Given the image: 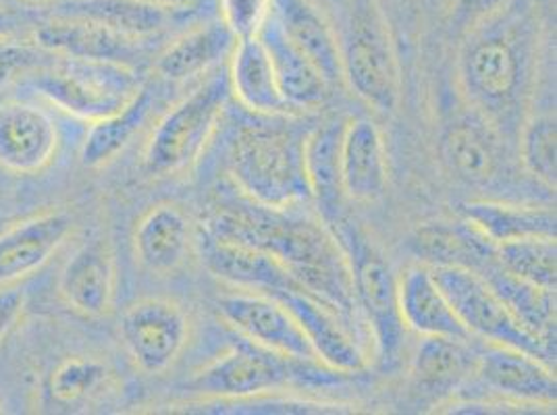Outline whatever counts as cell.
<instances>
[{
  "mask_svg": "<svg viewBox=\"0 0 557 415\" xmlns=\"http://www.w3.org/2000/svg\"><path fill=\"white\" fill-rule=\"evenodd\" d=\"M495 260L513 277L556 293V237H529L495 246Z\"/></svg>",
  "mask_w": 557,
  "mask_h": 415,
  "instance_id": "34",
  "label": "cell"
},
{
  "mask_svg": "<svg viewBox=\"0 0 557 415\" xmlns=\"http://www.w3.org/2000/svg\"><path fill=\"white\" fill-rule=\"evenodd\" d=\"M462 218L487 239L491 246L529 237H556V210L520 206L504 202H466L460 206Z\"/></svg>",
  "mask_w": 557,
  "mask_h": 415,
  "instance_id": "29",
  "label": "cell"
},
{
  "mask_svg": "<svg viewBox=\"0 0 557 415\" xmlns=\"http://www.w3.org/2000/svg\"><path fill=\"white\" fill-rule=\"evenodd\" d=\"M52 15L88 20L127 38L148 40L191 13L164 9L150 0H59Z\"/></svg>",
  "mask_w": 557,
  "mask_h": 415,
  "instance_id": "21",
  "label": "cell"
},
{
  "mask_svg": "<svg viewBox=\"0 0 557 415\" xmlns=\"http://www.w3.org/2000/svg\"><path fill=\"white\" fill-rule=\"evenodd\" d=\"M237 38L221 20L196 25L175 38L157 59V71L169 81H186L232 56Z\"/></svg>",
  "mask_w": 557,
  "mask_h": 415,
  "instance_id": "27",
  "label": "cell"
},
{
  "mask_svg": "<svg viewBox=\"0 0 557 415\" xmlns=\"http://www.w3.org/2000/svg\"><path fill=\"white\" fill-rule=\"evenodd\" d=\"M29 24V15L0 2V38H17V34Z\"/></svg>",
  "mask_w": 557,
  "mask_h": 415,
  "instance_id": "41",
  "label": "cell"
},
{
  "mask_svg": "<svg viewBox=\"0 0 557 415\" xmlns=\"http://www.w3.org/2000/svg\"><path fill=\"white\" fill-rule=\"evenodd\" d=\"M479 353L470 341L424 337L412 360V382L418 392L431 399H443L470 382Z\"/></svg>",
  "mask_w": 557,
  "mask_h": 415,
  "instance_id": "25",
  "label": "cell"
},
{
  "mask_svg": "<svg viewBox=\"0 0 557 415\" xmlns=\"http://www.w3.org/2000/svg\"><path fill=\"white\" fill-rule=\"evenodd\" d=\"M233 129L227 166L233 187L264 206H296L312 198L306 175L310 129L289 115H256Z\"/></svg>",
  "mask_w": 557,
  "mask_h": 415,
  "instance_id": "3",
  "label": "cell"
},
{
  "mask_svg": "<svg viewBox=\"0 0 557 415\" xmlns=\"http://www.w3.org/2000/svg\"><path fill=\"white\" fill-rule=\"evenodd\" d=\"M230 59V90L244 109L262 116L294 115L258 36L237 40Z\"/></svg>",
  "mask_w": 557,
  "mask_h": 415,
  "instance_id": "24",
  "label": "cell"
},
{
  "mask_svg": "<svg viewBox=\"0 0 557 415\" xmlns=\"http://www.w3.org/2000/svg\"><path fill=\"white\" fill-rule=\"evenodd\" d=\"M344 127V118H331L310 129L306 139L308 185L325 223L342 214L344 191L339 181V143Z\"/></svg>",
  "mask_w": 557,
  "mask_h": 415,
  "instance_id": "31",
  "label": "cell"
},
{
  "mask_svg": "<svg viewBox=\"0 0 557 415\" xmlns=\"http://www.w3.org/2000/svg\"><path fill=\"white\" fill-rule=\"evenodd\" d=\"M198 252L214 277L239 291L275 295L281 291H306L275 257L252 246L200 231ZM308 293V291H306Z\"/></svg>",
  "mask_w": 557,
  "mask_h": 415,
  "instance_id": "13",
  "label": "cell"
},
{
  "mask_svg": "<svg viewBox=\"0 0 557 415\" xmlns=\"http://www.w3.org/2000/svg\"><path fill=\"white\" fill-rule=\"evenodd\" d=\"M107 380V368L92 357H70L61 362L48 380V392L57 403L84 401Z\"/></svg>",
  "mask_w": 557,
  "mask_h": 415,
  "instance_id": "36",
  "label": "cell"
},
{
  "mask_svg": "<svg viewBox=\"0 0 557 415\" xmlns=\"http://www.w3.org/2000/svg\"><path fill=\"white\" fill-rule=\"evenodd\" d=\"M25 2H32V4H47V2H59V0H25Z\"/></svg>",
  "mask_w": 557,
  "mask_h": 415,
  "instance_id": "44",
  "label": "cell"
},
{
  "mask_svg": "<svg viewBox=\"0 0 557 415\" xmlns=\"http://www.w3.org/2000/svg\"><path fill=\"white\" fill-rule=\"evenodd\" d=\"M34 27L36 47L47 50L48 54L109 61L127 67H136L144 56V40L127 38L88 20L52 15Z\"/></svg>",
  "mask_w": 557,
  "mask_h": 415,
  "instance_id": "15",
  "label": "cell"
},
{
  "mask_svg": "<svg viewBox=\"0 0 557 415\" xmlns=\"http://www.w3.org/2000/svg\"><path fill=\"white\" fill-rule=\"evenodd\" d=\"M342 191L354 202H374L387 189V152L371 118L346 121L339 143Z\"/></svg>",
  "mask_w": 557,
  "mask_h": 415,
  "instance_id": "19",
  "label": "cell"
},
{
  "mask_svg": "<svg viewBox=\"0 0 557 415\" xmlns=\"http://www.w3.org/2000/svg\"><path fill=\"white\" fill-rule=\"evenodd\" d=\"M412 252L426 266H462L481 273L495 257V246L468 223H431L420 227L410 239Z\"/></svg>",
  "mask_w": 557,
  "mask_h": 415,
  "instance_id": "30",
  "label": "cell"
},
{
  "mask_svg": "<svg viewBox=\"0 0 557 415\" xmlns=\"http://www.w3.org/2000/svg\"><path fill=\"white\" fill-rule=\"evenodd\" d=\"M216 310L242 339L289 360L321 364L300 324L277 300L244 291L219 298Z\"/></svg>",
  "mask_w": 557,
  "mask_h": 415,
  "instance_id": "11",
  "label": "cell"
},
{
  "mask_svg": "<svg viewBox=\"0 0 557 415\" xmlns=\"http://www.w3.org/2000/svg\"><path fill=\"white\" fill-rule=\"evenodd\" d=\"M275 13L287 38L323 73L329 86L344 81L337 32L310 0H275Z\"/></svg>",
  "mask_w": 557,
  "mask_h": 415,
  "instance_id": "26",
  "label": "cell"
},
{
  "mask_svg": "<svg viewBox=\"0 0 557 415\" xmlns=\"http://www.w3.org/2000/svg\"><path fill=\"white\" fill-rule=\"evenodd\" d=\"M152 102V92L141 86L139 92L121 111L94 121L82 146V164L86 168H98L116 159L132 143V139L138 136Z\"/></svg>",
  "mask_w": 557,
  "mask_h": 415,
  "instance_id": "33",
  "label": "cell"
},
{
  "mask_svg": "<svg viewBox=\"0 0 557 415\" xmlns=\"http://www.w3.org/2000/svg\"><path fill=\"white\" fill-rule=\"evenodd\" d=\"M312 369V362L289 360L248 339H242V343L233 347L227 355L196 372L187 380L186 391L196 397L248 399L283 389Z\"/></svg>",
  "mask_w": 557,
  "mask_h": 415,
  "instance_id": "9",
  "label": "cell"
},
{
  "mask_svg": "<svg viewBox=\"0 0 557 415\" xmlns=\"http://www.w3.org/2000/svg\"><path fill=\"white\" fill-rule=\"evenodd\" d=\"M230 75L214 73L159 121L144 152V171L164 177L187 168L214 134L230 100Z\"/></svg>",
  "mask_w": 557,
  "mask_h": 415,
  "instance_id": "7",
  "label": "cell"
},
{
  "mask_svg": "<svg viewBox=\"0 0 557 415\" xmlns=\"http://www.w3.org/2000/svg\"><path fill=\"white\" fill-rule=\"evenodd\" d=\"M531 13L511 0L506 9L466 32L458 75L470 106L499 131H520L531 92L536 32Z\"/></svg>",
  "mask_w": 557,
  "mask_h": 415,
  "instance_id": "2",
  "label": "cell"
},
{
  "mask_svg": "<svg viewBox=\"0 0 557 415\" xmlns=\"http://www.w3.org/2000/svg\"><path fill=\"white\" fill-rule=\"evenodd\" d=\"M511 0H449V24L458 32H470L472 27L483 24Z\"/></svg>",
  "mask_w": 557,
  "mask_h": 415,
  "instance_id": "39",
  "label": "cell"
},
{
  "mask_svg": "<svg viewBox=\"0 0 557 415\" xmlns=\"http://www.w3.org/2000/svg\"><path fill=\"white\" fill-rule=\"evenodd\" d=\"M45 54H48L47 50L36 45H27L17 38H0V88L45 65Z\"/></svg>",
  "mask_w": 557,
  "mask_h": 415,
  "instance_id": "38",
  "label": "cell"
},
{
  "mask_svg": "<svg viewBox=\"0 0 557 415\" xmlns=\"http://www.w3.org/2000/svg\"><path fill=\"white\" fill-rule=\"evenodd\" d=\"M61 298L73 312L100 318L115 298V264L104 241L84 243L61 271L59 278Z\"/></svg>",
  "mask_w": 557,
  "mask_h": 415,
  "instance_id": "20",
  "label": "cell"
},
{
  "mask_svg": "<svg viewBox=\"0 0 557 415\" xmlns=\"http://www.w3.org/2000/svg\"><path fill=\"white\" fill-rule=\"evenodd\" d=\"M275 9V0H219V20L237 40L255 38Z\"/></svg>",
  "mask_w": 557,
  "mask_h": 415,
  "instance_id": "37",
  "label": "cell"
},
{
  "mask_svg": "<svg viewBox=\"0 0 557 415\" xmlns=\"http://www.w3.org/2000/svg\"><path fill=\"white\" fill-rule=\"evenodd\" d=\"M470 380L510 401L556 405L557 382L552 366L520 349L488 343L487 349L479 353Z\"/></svg>",
  "mask_w": 557,
  "mask_h": 415,
  "instance_id": "12",
  "label": "cell"
},
{
  "mask_svg": "<svg viewBox=\"0 0 557 415\" xmlns=\"http://www.w3.org/2000/svg\"><path fill=\"white\" fill-rule=\"evenodd\" d=\"M488 287L510 307L511 314L539 341L556 349V293L539 289L506 273L497 260H488L479 273Z\"/></svg>",
  "mask_w": 557,
  "mask_h": 415,
  "instance_id": "32",
  "label": "cell"
},
{
  "mask_svg": "<svg viewBox=\"0 0 557 415\" xmlns=\"http://www.w3.org/2000/svg\"><path fill=\"white\" fill-rule=\"evenodd\" d=\"M59 150V127L48 111L9 100L0 104V168L34 175L45 171Z\"/></svg>",
  "mask_w": 557,
  "mask_h": 415,
  "instance_id": "14",
  "label": "cell"
},
{
  "mask_svg": "<svg viewBox=\"0 0 557 415\" xmlns=\"http://www.w3.org/2000/svg\"><path fill=\"white\" fill-rule=\"evenodd\" d=\"M399 282V314L404 326L422 337H445L472 341L465 324L443 295L426 264L406 271Z\"/></svg>",
  "mask_w": 557,
  "mask_h": 415,
  "instance_id": "23",
  "label": "cell"
},
{
  "mask_svg": "<svg viewBox=\"0 0 557 415\" xmlns=\"http://www.w3.org/2000/svg\"><path fill=\"white\" fill-rule=\"evenodd\" d=\"M154 4H161L164 9H173V11H184V13H194L202 0H150Z\"/></svg>",
  "mask_w": 557,
  "mask_h": 415,
  "instance_id": "43",
  "label": "cell"
},
{
  "mask_svg": "<svg viewBox=\"0 0 557 415\" xmlns=\"http://www.w3.org/2000/svg\"><path fill=\"white\" fill-rule=\"evenodd\" d=\"M424 0H381L385 15L394 11L399 20H412Z\"/></svg>",
  "mask_w": 557,
  "mask_h": 415,
  "instance_id": "42",
  "label": "cell"
},
{
  "mask_svg": "<svg viewBox=\"0 0 557 415\" xmlns=\"http://www.w3.org/2000/svg\"><path fill=\"white\" fill-rule=\"evenodd\" d=\"M73 229V218L52 210L0 232V287L38 273Z\"/></svg>",
  "mask_w": 557,
  "mask_h": 415,
  "instance_id": "17",
  "label": "cell"
},
{
  "mask_svg": "<svg viewBox=\"0 0 557 415\" xmlns=\"http://www.w3.org/2000/svg\"><path fill=\"white\" fill-rule=\"evenodd\" d=\"M442 156L447 168L468 185H488L502 171L497 131L481 115L451 121L442 136Z\"/></svg>",
  "mask_w": 557,
  "mask_h": 415,
  "instance_id": "22",
  "label": "cell"
},
{
  "mask_svg": "<svg viewBox=\"0 0 557 415\" xmlns=\"http://www.w3.org/2000/svg\"><path fill=\"white\" fill-rule=\"evenodd\" d=\"M339 13L344 79L367 104L392 113L399 102L394 34L381 0H333Z\"/></svg>",
  "mask_w": 557,
  "mask_h": 415,
  "instance_id": "4",
  "label": "cell"
},
{
  "mask_svg": "<svg viewBox=\"0 0 557 415\" xmlns=\"http://www.w3.org/2000/svg\"><path fill=\"white\" fill-rule=\"evenodd\" d=\"M127 355L144 374H161L182 355L189 335L186 312L175 301H136L119 320Z\"/></svg>",
  "mask_w": 557,
  "mask_h": 415,
  "instance_id": "10",
  "label": "cell"
},
{
  "mask_svg": "<svg viewBox=\"0 0 557 415\" xmlns=\"http://www.w3.org/2000/svg\"><path fill=\"white\" fill-rule=\"evenodd\" d=\"M326 227L335 235L348 260L356 305L364 310L371 324L379 360L392 364L401 351L406 332L399 314V282L394 271L371 235L346 214L335 216Z\"/></svg>",
  "mask_w": 557,
  "mask_h": 415,
  "instance_id": "5",
  "label": "cell"
},
{
  "mask_svg": "<svg viewBox=\"0 0 557 415\" xmlns=\"http://www.w3.org/2000/svg\"><path fill=\"white\" fill-rule=\"evenodd\" d=\"M429 268L472 339L479 337L491 345L520 349L549 366L556 362V349L545 345L527 330L479 273L462 266Z\"/></svg>",
  "mask_w": 557,
  "mask_h": 415,
  "instance_id": "8",
  "label": "cell"
},
{
  "mask_svg": "<svg viewBox=\"0 0 557 415\" xmlns=\"http://www.w3.org/2000/svg\"><path fill=\"white\" fill-rule=\"evenodd\" d=\"M258 40L269 54L278 90L294 113L314 111L325 104L331 93L329 81L302 50L287 38L275 9L267 24L260 27Z\"/></svg>",
  "mask_w": 557,
  "mask_h": 415,
  "instance_id": "18",
  "label": "cell"
},
{
  "mask_svg": "<svg viewBox=\"0 0 557 415\" xmlns=\"http://www.w3.org/2000/svg\"><path fill=\"white\" fill-rule=\"evenodd\" d=\"M52 56V63L38 67L34 86L50 104L77 118L94 123L113 115L141 88L134 67L109 61Z\"/></svg>",
  "mask_w": 557,
  "mask_h": 415,
  "instance_id": "6",
  "label": "cell"
},
{
  "mask_svg": "<svg viewBox=\"0 0 557 415\" xmlns=\"http://www.w3.org/2000/svg\"><path fill=\"white\" fill-rule=\"evenodd\" d=\"M292 208L264 206L239 191L237 196L225 193L210 204L202 229L267 252L312 298L333 307L342 318H349L356 298L342 246L325 221Z\"/></svg>",
  "mask_w": 557,
  "mask_h": 415,
  "instance_id": "1",
  "label": "cell"
},
{
  "mask_svg": "<svg viewBox=\"0 0 557 415\" xmlns=\"http://www.w3.org/2000/svg\"><path fill=\"white\" fill-rule=\"evenodd\" d=\"M271 298L300 324L323 366L342 374H356L367 368L360 347L354 343L342 324V316L333 307L306 291H281Z\"/></svg>",
  "mask_w": 557,
  "mask_h": 415,
  "instance_id": "16",
  "label": "cell"
},
{
  "mask_svg": "<svg viewBox=\"0 0 557 415\" xmlns=\"http://www.w3.org/2000/svg\"><path fill=\"white\" fill-rule=\"evenodd\" d=\"M556 115L527 116L520 127V154L527 171L549 187H556Z\"/></svg>",
  "mask_w": 557,
  "mask_h": 415,
  "instance_id": "35",
  "label": "cell"
},
{
  "mask_svg": "<svg viewBox=\"0 0 557 415\" xmlns=\"http://www.w3.org/2000/svg\"><path fill=\"white\" fill-rule=\"evenodd\" d=\"M25 291L20 285L0 287V341L11 332V328L24 314Z\"/></svg>",
  "mask_w": 557,
  "mask_h": 415,
  "instance_id": "40",
  "label": "cell"
},
{
  "mask_svg": "<svg viewBox=\"0 0 557 415\" xmlns=\"http://www.w3.org/2000/svg\"><path fill=\"white\" fill-rule=\"evenodd\" d=\"M189 241L191 232L186 214L171 204H161L146 212L134 235L139 264L154 275L177 271L186 260Z\"/></svg>",
  "mask_w": 557,
  "mask_h": 415,
  "instance_id": "28",
  "label": "cell"
}]
</instances>
